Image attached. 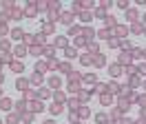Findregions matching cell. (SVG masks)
Segmentation results:
<instances>
[{
    "label": "cell",
    "instance_id": "6da1fadb",
    "mask_svg": "<svg viewBox=\"0 0 146 124\" xmlns=\"http://www.w3.org/2000/svg\"><path fill=\"white\" fill-rule=\"evenodd\" d=\"M131 60H133V55L124 51V53H122V55H119V58H117V64H119V67H122V64H128V62H131Z\"/></svg>",
    "mask_w": 146,
    "mask_h": 124
},
{
    "label": "cell",
    "instance_id": "7a4b0ae2",
    "mask_svg": "<svg viewBox=\"0 0 146 124\" xmlns=\"http://www.w3.org/2000/svg\"><path fill=\"white\" fill-rule=\"evenodd\" d=\"M95 35H100L102 40H109V38H113V31H111V29H100Z\"/></svg>",
    "mask_w": 146,
    "mask_h": 124
},
{
    "label": "cell",
    "instance_id": "3957f363",
    "mask_svg": "<svg viewBox=\"0 0 146 124\" xmlns=\"http://www.w3.org/2000/svg\"><path fill=\"white\" fill-rule=\"evenodd\" d=\"M25 13H27V16H36V13H38V7H36V2H33V0L29 2V7L25 9Z\"/></svg>",
    "mask_w": 146,
    "mask_h": 124
},
{
    "label": "cell",
    "instance_id": "277c9868",
    "mask_svg": "<svg viewBox=\"0 0 146 124\" xmlns=\"http://www.w3.org/2000/svg\"><path fill=\"white\" fill-rule=\"evenodd\" d=\"M11 69L16 71V73H22V71H25V64L18 62V60H11Z\"/></svg>",
    "mask_w": 146,
    "mask_h": 124
},
{
    "label": "cell",
    "instance_id": "5b68a950",
    "mask_svg": "<svg viewBox=\"0 0 146 124\" xmlns=\"http://www.w3.org/2000/svg\"><path fill=\"white\" fill-rule=\"evenodd\" d=\"M113 33H115V38H122V35H126V27H124V25H117L115 29H113Z\"/></svg>",
    "mask_w": 146,
    "mask_h": 124
},
{
    "label": "cell",
    "instance_id": "8992f818",
    "mask_svg": "<svg viewBox=\"0 0 146 124\" xmlns=\"http://www.w3.org/2000/svg\"><path fill=\"white\" fill-rule=\"evenodd\" d=\"M60 20H62L64 25H71V22H73V13H71V11H66V13L60 16Z\"/></svg>",
    "mask_w": 146,
    "mask_h": 124
},
{
    "label": "cell",
    "instance_id": "52a82bcc",
    "mask_svg": "<svg viewBox=\"0 0 146 124\" xmlns=\"http://www.w3.org/2000/svg\"><path fill=\"white\" fill-rule=\"evenodd\" d=\"M49 111H51V113H53V115H60V113H62V104H60V102H53Z\"/></svg>",
    "mask_w": 146,
    "mask_h": 124
},
{
    "label": "cell",
    "instance_id": "ba28073f",
    "mask_svg": "<svg viewBox=\"0 0 146 124\" xmlns=\"http://www.w3.org/2000/svg\"><path fill=\"white\" fill-rule=\"evenodd\" d=\"M80 18H82V22H91L93 13H91V11H80Z\"/></svg>",
    "mask_w": 146,
    "mask_h": 124
},
{
    "label": "cell",
    "instance_id": "9c48e42d",
    "mask_svg": "<svg viewBox=\"0 0 146 124\" xmlns=\"http://www.w3.org/2000/svg\"><path fill=\"white\" fill-rule=\"evenodd\" d=\"M27 87H29V80H22V78H18V82H16V89H20V91H25Z\"/></svg>",
    "mask_w": 146,
    "mask_h": 124
},
{
    "label": "cell",
    "instance_id": "30bf717a",
    "mask_svg": "<svg viewBox=\"0 0 146 124\" xmlns=\"http://www.w3.org/2000/svg\"><path fill=\"white\" fill-rule=\"evenodd\" d=\"M9 106H11L9 97H2V100H0V109H2V111H9Z\"/></svg>",
    "mask_w": 146,
    "mask_h": 124
},
{
    "label": "cell",
    "instance_id": "8fae6325",
    "mask_svg": "<svg viewBox=\"0 0 146 124\" xmlns=\"http://www.w3.org/2000/svg\"><path fill=\"white\" fill-rule=\"evenodd\" d=\"M69 35H78V38H80V35H82V29H80V27H69Z\"/></svg>",
    "mask_w": 146,
    "mask_h": 124
},
{
    "label": "cell",
    "instance_id": "7c38bea8",
    "mask_svg": "<svg viewBox=\"0 0 146 124\" xmlns=\"http://www.w3.org/2000/svg\"><path fill=\"white\" fill-rule=\"evenodd\" d=\"M80 62H82L84 67H89V64H93V55H91V53H89V55H82V58H80Z\"/></svg>",
    "mask_w": 146,
    "mask_h": 124
},
{
    "label": "cell",
    "instance_id": "4fadbf2b",
    "mask_svg": "<svg viewBox=\"0 0 146 124\" xmlns=\"http://www.w3.org/2000/svg\"><path fill=\"white\" fill-rule=\"evenodd\" d=\"M131 31H133V33H142V31H144V25H142V22H135V25L131 27Z\"/></svg>",
    "mask_w": 146,
    "mask_h": 124
},
{
    "label": "cell",
    "instance_id": "5bb4252c",
    "mask_svg": "<svg viewBox=\"0 0 146 124\" xmlns=\"http://www.w3.org/2000/svg\"><path fill=\"white\" fill-rule=\"evenodd\" d=\"M119 73H122V67H119V64H113V67H111V75H113V78H117Z\"/></svg>",
    "mask_w": 146,
    "mask_h": 124
},
{
    "label": "cell",
    "instance_id": "9a60e30c",
    "mask_svg": "<svg viewBox=\"0 0 146 124\" xmlns=\"http://www.w3.org/2000/svg\"><path fill=\"white\" fill-rule=\"evenodd\" d=\"M49 84H51L53 89H58L60 87V78H58V75H51V78H49Z\"/></svg>",
    "mask_w": 146,
    "mask_h": 124
},
{
    "label": "cell",
    "instance_id": "2e32d148",
    "mask_svg": "<svg viewBox=\"0 0 146 124\" xmlns=\"http://www.w3.org/2000/svg\"><path fill=\"white\" fill-rule=\"evenodd\" d=\"M100 102H102V104H104V106H106V104H111V102H113V95H111V93H109V95L104 93V95L100 97Z\"/></svg>",
    "mask_w": 146,
    "mask_h": 124
},
{
    "label": "cell",
    "instance_id": "e0dca14e",
    "mask_svg": "<svg viewBox=\"0 0 146 124\" xmlns=\"http://www.w3.org/2000/svg\"><path fill=\"white\" fill-rule=\"evenodd\" d=\"M49 95H51L49 89H40V91H38V97H40V100H44V97H49Z\"/></svg>",
    "mask_w": 146,
    "mask_h": 124
},
{
    "label": "cell",
    "instance_id": "ac0fdd59",
    "mask_svg": "<svg viewBox=\"0 0 146 124\" xmlns=\"http://www.w3.org/2000/svg\"><path fill=\"white\" fill-rule=\"evenodd\" d=\"M93 64H95V67H102V64H104V58H102L100 53H98V55H93Z\"/></svg>",
    "mask_w": 146,
    "mask_h": 124
},
{
    "label": "cell",
    "instance_id": "d6986e66",
    "mask_svg": "<svg viewBox=\"0 0 146 124\" xmlns=\"http://www.w3.org/2000/svg\"><path fill=\"white\" fill-rule=\"evenodd\" d=\"M42 82V73H33L31 75V84H40Z\"/></svg>",
    "mask_w": 146,
    "mask_h": 124
},
{
    "label": "cell",
    "instance_id": "ffe728a7",
    "mask_svg": "<svg viewBox=\"0 0 146 124\" xmlns=\"http://www.w3.org/2000/svg\"><path fill=\"white\" fill-rule=\"evenodd\" d=\"M11 38H16V40H20V38H25V33H22V29H13V31H11Z\"/></svg>",
    "mask_w": 146,
    "mask_h": 124
},
{
    "label": "cell",
    "instance_id": "44dd1931",
    "mask_svg": "<svg viewBox=\"0 0 146 124\" xmlns=\"http://www.w3.org/2000/svg\"><path fill=\"white\" fill-rule=\"evenodd\" d=\"M13 53H16V55H25V53H27V47H22V44H20V47H16V49H13Z\"/></svg>",
    "mask_w": 146,
    "mask_h": 124
},
{
    "label": "cell",
    "instance_id": "7402d4cb",
    "mask_svg": "<svg viewBox=\"0 0 146 124\" xmlns=\"http://www.w3.org/2000/svg\"><path fill=\"white\" fill-rule=\"evenodd\" d=\"M86 47H89V53H95V55H98V49H100V47H98V42H89Z\"/></svg>",
    "mask_w": 146,
    "mask_h": 124
},
{
    "label": "cell",
    "instance_id": "603a6c76",
    "mask_svg": "<svg viewBox=\"0 0 146 124\" xmlns=\"http://www.w3.org/2000/svg\"><path fill=\"white\" fill-rule=\"evenodd\" d=\"M64 53H66V58H75V55H78V51H75V49H71V47H66V49H64Z\"/></svg>",
    "mask_w": 146,
    "mask_h": 124
},
{
    "label": "cell",
    "instance_id": "cb8c5ba5",
    "mask_svg": "<svg viewBox=\"0 0 146 124\" xmlns=\"http://www.w3.org/2000/svg\"><path fill=\"white\" fill-rule=\"evenodd\" d=\"M22 40H25L27 44H33V42H36V35H31V33H25V38H22Z\"/></svg>",
    "mask_w": 146,
    "mask_h": 124
},
{
    "label": "cell",
    "instance_id": "d4e9b609",
    "mask_svg": "<svg viewBox=\"0 0 146 124\" xmlns=\"http://www.w3.org/2000/svg\"><path fill=\"white\" fill-rule=\"evenodd\" d=\"M126 16L131 18L133 22H135V20H137V11H135V9H126Z\"/></svg>",
    "mask_w": 146,
    "mask_h": 124
},
{
    "label": "cell",
    "instance_id": "484cf974",
    "mask_svg": "<svg viewBox=\"0 0 146 124\" xmlns=\"http://www.w3.org/2000/svg\"><path fill=\"white\" fill-rule=\"evenodd\" d=\"M75 44H78V47H84V44H89V40H86L84 35H80V38H75Z\"/></svg>",
    "mask_w": 146,
    "mask_h": 124
},
{
    "label": "cell",
    "instance_id": "4316f807",
    "mask_svg": "<svg viewBox=\"0 0 146 124\" xmlns=\"http://www.w3.org/2000/svg\"><path fill=\"white\" fill-rule=\"evenodd\" d=\"M95 122H100V124H106V113H98V115H95Z\"/></svg>",
    "mask_w": 146,
    "mask_h": 124
},
{
    "label": "cell",
    "instance_id": "83f0119b",
    "mask_svg": "<svg viewBox=\"0 0 146 124\" xmlns=\"http://www.w3.org/2000/svg\"><path fill=\"white\" fill-rule=\"evenodd\" d=\"M55 47H64L66 49V38H55Z\"/></svg>",
    "mask_w": 146,
    "mask_h": 124
},
{
    "label": "cell",
    "instance_id": "f1b7e54d",
    "mask_svg": "<svg viewBox=\"0 0 146 124\" xmlns=\"http://www.w3.org/2000/svg\"><path fill=\"white\" fill-rule=\"evenodd\" d=\"M78 97H80L82 102H86V100H89V91H78Z\"/></svg>",
    "mask_w": 146,
    "mask_h": 124
},
{
    "label": "cell",
    "instance_id": "f546056e",
    "mask_svg": "<svg viewBox=\"0 0 146 124\" xmlns=\"http://www.w3.org/2000/svg\"><path fill=\"white\" fill-rule=\"evenodd\" d=\"M109 89H111V93H119V84H117V82H111Z\"/></svg>",
    "mask_w": 146,
    "mask_h": 124
},
{
    "label": "cell",
    "instance_id": "4dcf8cb0",
    "mask_svg": "<svg viewBox=\"0 0 146 124\" xmlns=\"http://www.w3.org/2000/svg\"><path fill=\"white\" fill-rule=\"evenodd\" d=\"M46 69H49V64H44V62L36 64V73H40V71H46Z\"/></svg>",
    "mask_w": 146,
    "mask_h": 124
},
{
    "label": "cell",
    "instance_id": "1f68e13d",
    "mask_svg": "<svg viewBox=\"0 0 146 124\" xmlns=\"http://www.w3.org/2000/svg\"><path fill=\"white\" fill-rule=\"evenodd\" d=\"M11 44H9V40H0V51H7Z\"/></svg>",
    "mask_w": 146,
    "mask_h": 124
},
{
    "label": "cell",
    "instance_id": "d6a6232c",
    "mask_svg": "<svg viewBox=\"0 0 146 124\" xmlns=\"http://www.w3.org/2000/svg\"><path fill=\"white\" fill-rule=\"evenodd\" d=\"M60 71H64V73H71V64H69V62L60 64Z\"/></svg>",
    "mask_w": 146,
    "mask_h": 124
},
{
    "label": "cell",
    "instance_id": "836d02e7",
    "mask_svg": "<svg viewBox=\"0 0 146 124\" xmlns=\"http://www.w3.org/2000/svg\"><path fill=\"white\" fill-rule=\"evenodd\" d=\"M95 16H100V18H106L109 13H106V9H104V7H100L98 11H95Z\"/></svg>",
    "mask_w": 146,
    "mask_h": 124
},
{
    "label": "cell",
    "instance_id": "e575fe53",
    "mask_svg": "<svg viewBox=\"0 0 146 124\" xmlns=\"http://www.w3.org/2000/svg\"><path fill=\"white\" fill-rule=\"evenodd\" d=\"M64 100H66V97H64V93H60V91H58V93H55V102H60V104H62Z\"/></svg>",
    "mask_w": 146,
    "mask_h": 124
},
{
    "label": "cell",
    "instance_id": "d590c367",
    "mask_svg": "<svg viewBox=\"0 0 146 124\" xmlns=\"http://www.w3.org/2000/svg\"><path fill=\"white\" fill-rule=\"evenodd\" d=\"M29 51L33 53V55H40V53H42V47H31V49H29Z\"/></svg>",
    "mask_w": 146,
    "mask_h": 124
},
{
    "label": "cell",
    "instance_id": "8d00e7d4",
    "mask_svg": "<svg viewBox=\"0 0 146 124\" xmlns=\"http://www.w3.org/2000/svg\"><path fill=\"white\" fill-rule=\"evenodd\" d=\"M117 7L126 11V9H128V2H126V0H117Z\"/></svg>",
    "mask_w": 146,
    "mask_h": 124
},
{
    "label": "cell",
    "instance_id": "74e56055",
    "mask_svg": "<svg viewBox=\"0 0 146 124\" xmlns=\"http://www.w3.org/2000/svg\"><path fill=\"white\" fill-rule=\"evenodd\" d=\"M98 80V75L95 73H91V75H84V82H95Z\"/></svg>",
    "mask_w": 146,
    "mask_h": 124
},
{
    "label": "cell",
    "instance_id": "f35d334b",
    "mask_svg": "<svg viewBox=\"0 0 146 124\" xmlns=\"http://www.w3.org/2000/svg\"><path fill=\"white\" fill-rule=\"evenodd\" d=\"M33 120V113H25L22 115V122H31Z\"/></svg>",
    "mask_w": 146,
    "mask_h": 124
},
{
    "label": "cell",
    "instance_id": "ab89813d",
    "mask_svg": "<svg viewBox=\"0 0 146 124\" xmlns=\"http://www.w3.org/2000/svg\"><path fill=\"white\" fill-rule=\"evenodd\" d=\"M142 55H144L142 49H133V58H142Z\"/></svg>",
    "mask_w": 146,
    "mask_h": 124
},
{
    "label": "cell",
    "instance_id": "60d3db41",
    "mask_svg": "<svg viewBox=\"0 0 146 124\" xmlns=\"http://www.w3.org/2000/svg\"><path fill=\"white\" fill-rule=\"evenodd\" d=\"M9 33V29H7V25H0V35H7Z\"/></svg>",
    "mask_w": 146,
    "mask_h": 124
},
{
    "label": "cell",
    "instance_id": "b9f144b4",
    "mask_svg": "<svg viewBox=\"0 0 146 124\" xmlns=\"http://www.w3.org/2000/svg\"><path fill=\"white\" fill-rule=\"evenodd\" d=\"M7 122H9V124H18V117H16V115H9V117H7Z\"/></svg>",
    "mask_w": 146,
    "mask_h": 124
},
{
    "label": "cell",
    "instance_id": "7bdbcfd3",
    "mask_svg": "<svg viewBox=\"0 0 146 124\" xmlns=\"http://www.w3.org/2000/svg\"><path fill=\"white\" fill-rule=\"evenodd\" d=\"M53 31V25H49V22H44V33H51Z\"/></svg>",
    "mask_w": 146,
    "mask_h": 124
},
{
    "label": "cell",
    "instance_id": "ee69618b",
    "mask_svg": "<svg viewBox=\"0 0 146 124\" xmlns=\"http://www.w3.org/2000/svg\"><path fill=\"white\" fill-rule=\"evenodd\" d=\"M137 100H139V104H142V109H146V95H139Z\"/></svg>",
    "mask_w": 146,
    "mask_h": 124
},
{
    "label": "cell",
    "instance_id": "f6af8a7d",
    "mask_svg": "<svg viewBox=\"0 0 146 124\" xmlns=\"http://www.w3.org/2000/svg\"><path fill=\"white\" fill-rule=\"evenodd\" d=\"M0 60H2V62H11V55H9V53H5V55H2Z\"/></svg>",
    "mask_w": 146,
    "mask_h": 124
},
{
    "label": "cell",
    "instance_id": "bcb514c9",
    "mask_svg": "<svg viewBox=\"0 0 146 124\" xmlns=\"http://www.w3.org/2000/svg\"><path fill=\"white\" fill-rule=\"evenodd\" d=\"M119 109H128V102H126V100H119Z\"/></svg>",
    "mask_w": 146,
    "mask_h": 124
},
{
    "label": "cell",
    "instance_id": "7dc6e473",
    "mask_svg": "<svg viewBox=\"0 0 146 124\" xmlns=\"http://www.w3.org/2000/svg\"><path fill=\"white\" fill-rule=\"evenodd\" d=\"M139 73H142V75H146V64H142V67H139Z\"/></svg>",
    "mask_w": 146,
    "mask_h": 124
},
{
    "label": "cell",
    "instance_id": "c3c4849f",
    "mask_svg": "<svg viewBox=\"0 0 146 124\" xmlns=\"http://www.w3.org/2000/svg\"><path fill=\"white\" fill-rule=\"evenodd\" d=\"M142 120H146V109H142Z\"/></svg>",
    "mask_w": 146,
    "mask_h": 124
},
{
    "label": "cell",
    "instance_id": "681fc988",
    "mask_svg": "<svg viewBox=\"0 0 146 124\" xmlns=\"http://www.w3.org/2000/svg\"><path fill=\"white\" fill-rule=\"evenodd\" d=\"M135 124H146V120H142V117H139V120H137Z\"/></svg>",
    "mask_w": 146,
    "mask_h": 124
},
{
    "label": "cell",
    "instance_id": "f907efd6",
    "mask_svg": "<svg viewBox=\"0 0 146 124\" xmlns=\"http://www.w3.org/2000/svg\"><path fill=\"white\" fill-rule=\"evenodd\" d=\"M2 80H5V75H2V71H0V82H2Z\"/></svg>",
    "mask_w": 146,
    "mask_h": 124
},
{
    "label": "cell",
    "instance_id": "816d5d0a",
    "mask_svg": "<svg viewBox=\"0 0 146 124\" xmlns=\"http://www.w3.org/2000/svg\"><path fill=\"white\" fill-rule=\"evenodd\" d=\"M106 124H115V122H106Z\"/></svg>",
    "mask_w": 146,
    "mask_h": 124
},
{
    "label": "cell",
    "instance_id": "f5cc1de1",
    "mask_svg": "<svg viewBox=\"0 0 146 124\" xmlns=\"http://www.w3.org/2000/svg\"><path fill=\"white\" fill-rule=\"evenodd\" d=\"M0 95H2V89H0Z\"/></svg>",
    "mask_w": 146,
    "mask_h": 124
},
{
    "label": "cell",
    "instance_id": "db71d44e",
    "mask_svg": "<svg viewBox=\"0 0 146 124\" xmlns=\"http://www.w3.org/2000/svg\"><path fill=\"white\" fill-rule=\"evenodd\" d=\"M144 55H146V49H144Z\"/></svg>",
    "mask_w": 146,
    "mask_h": 124
},
{
    "label": "cell",
    "instance_id": "11a10c76",
    "mask_svg": "<svg viewBox=\"0 0 146 124\" xmlns=\"http://www.w3.org/2000/svg\"><path fill=\"white\" fill-rule=\"evenodd\" d=\"M144 25H146V20H144Z\"/></svg>",
    "mask_w": 146,
    "mask_h": 124
},
{
    "label": "cell",
    "instance_id": "9f6ffc18",
    "mask_svg": "<svg viewBox=\"0 0 146 124\" xmlns=\"http://www.w3.org/2000/svg\"><path fill=\"white\" fill-rule=\"evenodd\" d=\"M0 62H2V60H0Z\"/></svg>",
    "mask_w": 146,
    "mask_h": 124
},
{
    "label": "cell",
    "instance_id": "6f0895ef",
    "mask_svg": "<svg viewBox=\"0 0 146 124\" xmlns=\"http://www.w3.org/2000/svg\"><path fill=\"white\" fill-rule=\"evenodd\" d=\"M80 124H82V122H80Z\"/></svg>",
    "mask_w": 146,
    "mask_h": 124
},
{
    "label": "cell",
    "instance_id": "680465c9",
    "mask_svg": "<svg viewBox=\"0 0 146 124\" xmlns=\"http://www.w3.org/2000/svg\"><path fill=\"white\" fill-rule=\"evenodd\" d=\"M0 124H2V122H0Z\"/></svg>",
    "mask_w": 146,
    "mask_h": 124
},
{
    "label": "cell",
    "instance_id": "91938a15",
    "mask_svg": "<svg viewBox=\"0 0 146 124\" xmlns=\"http://www.w3.org/2000/svg\"><path fill=\"white\" fill-rule=\"evenodd\" d=\"M18 124H20V122H18Z\"/></svg>",
    "mask_w": 146,
    "mask_h": 124
}]
</instances>
